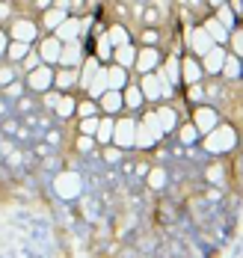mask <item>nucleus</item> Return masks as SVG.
<instances>
[{"label": "nucleus", "instance_id": "obj_1", "mask_svg": "<svg viewBox=\"0 0 243 258\" xmlns=\"http://www.w3.org/2000/svg\"><path fill=\"white\" fill-rule=\"evenodd\" d=\"M237 143H240V131L234 128V125H228L225 119H222L214 131H208V134L199 140V146H202L208 155H214V157L234 152V149H237Z\"/></svg>", "mask_w": 243, "mask_h": 258}, {"label": "nucleus", "instance_id": "obj_2", "mask_svg": "<svg viewBox=\"0 0 243 258\" xmlns=\"http://www.w3.org/2000/svg\"><path fill=\"white\" fill-rule=\"evenodd\" d=\"M134 83L139 86V92H142L145 104H160V101H172V98H175V86L163 78L160 69L151 72V75H136Z\"/></svg>", "mask_w": 243, "mask_h": 258}, {"label": "nucleus", "instance_id": "obj_3", "mask_svg": "<svg viewBox=\"0 0 243 258\" xmlns=\"http://www.w3.org/2000/svg\"><path fill=\"white\" fill-rule=\"evenodd\" d=\"M134 128H136L134 113H119L116 122H113V143L110 146H116L122 152H131L134 149Z\"/></svg>", "mask_w": 243, "mask_h": 258}, {"label": "nucleus", "instance_id": "obj_4", "mask_svg": "<svg viewBox=\"0 0 243 258\" xmlns=\"http://www.w3.org/2000/svg\"><path fill=\"white\" fill-rule=\"evenodd\" d=\"M6 33H9V39H15V42H27V45H36L39 36H42V30H39V24H36V18H30V15H15V18L6 24Z\"/></svg>", "mask_w": 243, "mask_h": 258}, {"label": "nucleus", "instance_id": "obj_5", "mask_svg": "<svg viewBox=\"0 0 243 258\" xmlns=\"http://www.w3.org/2000/svg\"><path fill=\"white\" fill-rule=\"evenodd\" d=\"M54 190L59 199H68V202H74L77 196L83 193V178L77 169H62V172H56L54 178Z\"/></svg>", "mask_w": 243, "mask_h": 258}, {"label": "nucleus", "instance_id": "obj_6", "mask_svg": "<svg viewBox=\"0 0 243 258\" xmlns=\"http://www.w3.org/2000/svg\"><path fill=\"white\" fill-rule=\"evenodd\" d=\"M54 69L56 66H45V62H39L33 72L24 75V89L33 92V95H42V92H48V89H54Z\"/></svg>", "mask_w": 243, "mask_h": 258}, {"label": "nucleus", "instance_id": "obj_7", "mask_svg": "<svg viewBox=\"0 0 243 258\" xmlns=\"http://www.w3.org/2000/svg\"><path fill=\"white\" fill-rule=\"evenodd\" d=\"M190 122L196 125V131L205 137L208 131H214L219 122H222V113H219V107L216 104H199V107H193V113H190Z\"/></svg>", "mask_w": 243, "mask_h": 258}, {"label": "nucleus", "instance_id": "obj_8", "mask_svg": "<svg viewBox=\"0 0 243 258\" xmlns=\"http://www.w3.org/2000/svg\"><path fill=\"white\" fill-rule=\"evenodd\" d=\"M163 53L160 48H139L136 45V59H134V69H131V75H151V72H157L163 62Z\"/></svg>", "mask_w": 243, "mask_h": 258}, {"label": "nucleus", "instance_id": "obj_9", "mask_svg": "<svg viewBox=\"0 0 243 258\" xmlns=\"http://www.w3.org/2000/svg\"><path fill=\"white\" fill-rule=\"evenodd\" d=\"M181 36H184V42H187V48H190L187 53H193V56H205V53L214 48L211 36H208V33L202 30V24H193L190 30H184Z\"/></svg>", "mask_w": 243, "mask_h": 258}, {"label": "nucleus", "instance_id": "obj_10", "mask_svg": "<svg viewBox=\"0 0 243 258\" xmlns=\"http://www.w3.org/2000/svg\"><path fill=\"white\" fill-rule=\"evenodd\" d=\"M154 116H157V122H160L163 137H172L175 128H178V122H181V113H178V107H175L172 101L154 104Z\"/></svg>", "mask_w": 243, "mask_h": 258}, {"label": "nucleus", "instance_id": "obj_11", "mask_svg": "<svg viewBox=\"0 0 243 258\" xmlns=\"http://www.w3.org/2000/svg\"><path fill=\"white\" fill-rule=\"evenodd\" d=\"M33 48H36L39 59H42L45 66H56V62H59V51H62V42L56 39L54 33H48V36H39V42H36Z\"/></svg>", "mask_w": 243, "mask_h": 258}, {"label": "nucleus", "instance_id": "obj_12", "mask_svg": "<svg viewBox=\"0 0 243 258\" xmlns=\"http://www.w3.org/2000/svg\"><path fill=\"white\" fill-rule=\"evenodd\" d=\"M205 80V72H202V62L199 56L193 53H181V86H193V83H202Z\"/></svg>", "mask_w": 243, "mask_h": 258}, {"label": "nucleus", "instance_id": "obj_13", "mask_svg": "<svg viewBox=\"0 0 243 258\" xmlns=\"http://www.w3.org/2000/svg\"><path fill=\"white\" fill-rule=\"evenodd\" d=\"M83 56H86V48H83L80 39H74V42H62V51H59V62H56V66L77 69V66L83 62Z\"/></svg>", "mask_w": 243, "mask_h": 258}, {"label": "nucleus", "instance_id": "obj_14", "mask_svg": "<svg viewBox=\"0 0 243 258\" xmlns=\"http://www.w3.org/2000/svg\"><path fill=\"white\" fill-rule=\"evenodd\" d=\"M225 53H228V51H225L222 45H214L205 56H199L205 78H219V69H222V62H225Z\"/></svg>", "mask_w": 243, "mask_h": 258}, {"label": "nucleus", "instance_id": "obj_15", "mask_svg": "<svg viewBox=\"0 0 243 258\" xmlns=\"http://www.w3.org/2000/svg\"><path fill=\"white\" fill-rule=\"evenodd\" d=\"M157 143H163L160 137L154 134V131L148 128L145 122H139L136 119V128H134V149H139V152H154L157 149Z\"/></svg>", "mask_w": 243, "mask_h": 258}, {"label": "nucleus", "instance_id": "obj_16", "mask_svg": "<svg viewBox=\"0 0 243 258\" xmlns=\"http://www.w3.org/2000/svg\"><path fill=\"white\" fill-rule=\"evenodd\" d=\"M54 89L59 92V95H65V92H77V69L56 66L54 69Z\"/></svg>", "mask_w": 243, "mask_h": 258}, {"label": "nucleus", "instance_id": "obj_17", "mask_svg": "<svg viewBox=\"0 0 243 258\" xmlns=\"http://www.w3.org/2000/svg\"><path fill=\"white\" fill-rule=\"evenodd\" d=\"M65 18H68V12H62V9L51 6V9H45V12L36 15V24H39V30H42V36H48V33H56V27L62 24Z\"/></svg>", "mask_w": 243, "mask_h": 258}, {"label": "nucleus", "instance_id": "obj_18", "mask_svg": "<svg viewBox=\"0 0 243 258\" xmlns=\"http://www.w3.org/2000/svg\"><path fill=\"white\" fill-rule=\"evenodd\" d=\"M104 36H107V42L113 45V48H119V45H128V42H134V30L128 27V21H113V24H107Z\"/></svg>", "mask_w": 243, "mask_h": 258}, {"label": "nucleus", "instance_id": "obj_19", "mask_svg": "<svg viewBox=\"0 0 243 258\" xmlns=\"http://www.w3.org/2000/svg\"><path fill=\"white\" fill-rule=\"evenodd\" d=\"M122 104H125V113H142L148 104H145V98H142V92H139V86H136L134 80L122 89Z\"/></svg>", "mask_w": 243, "mask_h": 258}, {"label": "nucleus", "instance_id": "obj_20", "mask_svg": "<svg viewBox=\"0 0 243 258\" xmlns=\"http://www.w3.org/2000/svg\"><path fill=\"white\" fill-rule=\"evenodd\" d=\"M160 72H163V78L169 80L175 89L181 86V53H163V62H160Z\"/></svg>", "mask_w": 243, "mask_h": 258}, {"label": "nucleus", "instance_id": "obj_21", "mask_svg": "<svg viewBox=\"0 0 243 258\" xmlns=\"http://www.w3.org/2000/svg\"><path fill=\"white\" fill-rule=\"evenodd\" d=\"M98 113H101V116H119V113H125L122 92H119V89H107V92L98 98Z\"/></svg>", "mask_w": 243, "mask_h": 258}, {"label": "nucleus", "instance_id": "obj_22", "mask_svg": "<svg viewBox=\"0 0 243 258\" xmlns=\"http://www.w3.org/2000/svg\"><path fill=\"white\" fill-rule=\"evenodd\" d=\"M104 75H107V89H119V92L134 80V75H131L128 69H122V66H116V62L104 66Z\"/></svg>", "mask_w": 243, "mask_h": 258}, {"label": "nucleus", "instance_id": "obj_23", "mask_svg": "<svg viewBox=\"0 0 243 258\" xmlns=\"http://www.w3.org/2000/svg\"><path fill=\"white\" fill-rule=\"evenodd\" d=\"M54 116H56V122L74 119V116H77V95H74V92L59 95V101H56V107H54Z\"/></svg>", "mask_w": 243, "mask_h": 258}, {"label": "nucleus", "instance_id": "obj_24", "mask_svg": "<svg viewBox=\"0 0 243 258\" xmlns=\"http://www.w3.org/2000/svg\"><path fill=\"white\" fill-rule=\"evenodd\" d=\"M184 149H190V146H199V140H202V134L196 131V125L190 122V119H181L178 122V128H175V134H172Z\"/></svg>", "mask_w": 243, "mask_h": 258}, {"label": "nucleus", "instance_id": "obj_25", "mask_svg": "<svg viewBox=\"0 0 243 258\" xmlns=\"http://www.w3.org/2000/svg\"><path fill=\"white\" fill-rule=\"evenodd\" d=\"M134 42L139 48H160L163 30L160 27H139V33H134Z\"/></svg>", "mask_w": 243, "mask_h": 258}, {"label": "nucleus", "instance_id": "obj_26", "mask_svg": "<svg viewBox=\"0 0 243 258\" xmlns=\"http://www.w3.org/2000/svg\"><path fill=\"white\" fill-rule=\"evenodd\" d=\"M54 36L59 42H74V39H80V15H68L62 24L56 27Z\"/></svg>", "mask_w": 243, "mask_h": 258}, {"label": "nucleus", "instance_id": "obj_27", "mask_svg": "<svg viewBox=\"0 0 243 258\" xmlns=\"http://www.w3.org/2000/svg\"><path fill=\"white\" fill-rule=\"evenodd\" d=\"M199 24H202V30H205L208 36H211V42H214V45H222V48H225V39H228V30H225V27L219 24V21H216L214 15H205V18H202Z\"/></svg>", "mask_w": 243, "mask_h": 258}, {"label": "nucleus", "instance_id": "obj_28", "mask_svg": "<svg viewBox=\"0 0 243 258\" xmlns=\"http://www.w3.org/2000/svg\"><path fill=\"white\" fill-rule=\"evenodd\" d=\"M134 59H136V42H128V45H119L113 48V62L122 66V69H134Z\"/></svg>", "mask_w": 243, "mask_h": 258}, {"label": "nucleus", "instance_id": "obj_29", "mask_svg": "<svg viewBox=\"0 0 243 258\" xmlns=\"http://www.w3.org/2000/svg\"><path fill=\"white\" fill-rule=\"evenodd\" d=\"M113 122H116V116H101L98 119V128H95V146L98 149L113 143Z\"/></svg>", "mask_w": 243, "mask_h": 258}, {"label": "nucleus", "instance_id": "obj_30", "mask_svg": "<svg viewBox=\"0 0 243 258\" xmlns=\"http://www.w3.org/2000/svg\"><path fill=\"white\" fill-rule=\"evenodd\" d=\"M219 80H240V56H234V53H225V62H222V69H219Z\"/></svg>", "mask_w": 243, "mask_h": 258}, {"label": "nucleus", "instance_id": "obj_31", "mask_svg": "<svg viewBox=\"0 0 243 258\" xmlns=\"http://www.w3.org/2000/svg\"><path fill=\"white\" fill-rule=\"evenodd\" d=\"M145 184H148V190H157V193H160L163 187L169 184V172H166V166H148V172H145Z\"/></svg>", "mask_w": 243, "mask_h": 258}, {"label": "nucleus", "instance_id": "obj_32", "mask_svg": "<svg viewBox=\"0 0 243 258\" xmlns=\"http://www.w3.org/2000/svg\"><path fill=\"white\" fill-rule=\"evenodd\" d=\"M30 51H33V45L9 39V48H6V56H3V59H6V62H15V66H18V62H21V59H24V56H27Z\"/></svg>", "mask_w": 243, "mask_h": 258}, {"label": "nucleus", "instance_id": "obj_33", "mask_svg": "<svg viewBox=\"0 0 243 258\" xmlns=\"http://www.w3.org/2000/svg\"><path fill=\"white\" fill-rule=\"evenodd\" d=\"M104 92H107V75H104V66H101V72H98V75L92 78L89 89H86L83 95H86V98H95V101H98V98H101Z\"/></svg>", "mask_w": 243, "mask_h": 258}, {"label": "nucleus", "instance_id": "obj_34", "mask_svg": "<svg viewBox=\"0 0 243 258\" xmlns=\"http://www.w3.org/2000/svg\"><path fill=\"white\" fill-rule=\"evenodd\" d=\"M211 15H214V18H216V21H219L222 27H225V30H234V27L240 24V21H237V15H234V12L228 9V3H222V6H216V9L211 12Z\"/></svg>", "mask_w": 243, "mask_h": 258}, {"label": "nucleus", "instance_id": "obj_35", "mask_svg": "<svg viewBox=\"0 0 243 258\" xmlns=\"http://www.w3.org/2000/svg\"><path fill=\"white\" fill-rule=\"evenodd\" d=\"M225 51L234 53V56H243V27L237 24L234 30H228V39H225Z\"/></svg>", "mask_w": 243, "mask_h": 258}, {"label": "nucleus", "instance_id": "obj_36", "mask_svg": "<svg viewBox=\"0 0 243 258\" xmlns=\"http://www.w3.org/2000/svg\"><path fill=\"white\" fill-rule=\"evenodd\" d=\"M163 21V12L157 9V6H142V12H139V27H160Z\"/></svg>", "mask_w": 243, "mask_h": 258}, {"label": "nucleus", "instance_id": "obj_37", "mask_svg": "<svg viewBox=\"0 0 243 258\" xmlns=\"http://www.w3.org/2000/svg\"><path fill=\"white\" fill-rule=\"evenodd\" d=\"M187 89V104H193V107H199V104H208V89H205V80L202 83H193V86H184Z\"/></svg>", "mask_w": 243, "mask_h": 258}, {"label": "nucleus", "instance_id": "obj_38", "mask_svg": "<svg viewBox=\"0 0 243 258\" xmlns=\"http://www.w3.org/2000/svg\"><path fill=\"white\" fill-rule=\"evenodd\" d=\"M21 78V72H18V66L15 62H6V59H0V89L3 86H9L12 80Z\"/></svg>", "mask_w": 243, "mask_h": 258}, {"label": "nucleus", "instance_id": "obj_39", "mask_svg": "<svg viewBox=\"0 0 243 258\" xmlns=\"http://www.w3.org/2000/svg\"><path fill=\"white\" fill-rule=\"evenodd\" d=\"M83 116H98V101L86 98V95H77V116L74 119H83Z\"/></svg>", "mask_w": 243, "mask_h": 258}, {"label": "nucleus", "instance_id": "obj_40", "mask_svg": "<svg viewBox=\"0 0 243 258\" xmlns=\"http://www.w3.org/2000/svg\"><path fill=\"white\" fill-rule=\"evenodd\" d=\"M98 119H101V113H98V116H83V119H77V134H83V137H92V140H95Z\"/></svg>", "mask_w": 243, "mask_h": 258}, {"label": "nucleus", "instance_id": "obj_41", "mask_svg": "<svg viewBox=\"0 0 243 258\" xmlns=\"http://www.w3.org/2000/svg\"><path fill=\"white\" fill-rule=\"evenodd\" d=\"M0 92H3V95H6V98H12V101H18V98H21V95H24V92H27V89H24V80L18 78V80H12V83H9V86H3V89H0Z\"/></svg>", "mask_w": 243, "mask_h": 258}, {"label": "nucleus", "instance_id": "obj_42", "mask_svg": "<svg viewBox=\"0 0 243 258\" xmlns=\"http://www.w3.org/2000/svg\"><path fill=\"white\" fill-rule=\"evenodd\" d=\"M39 62H42V59H39V53H36V48H33V51H30L27 56H24V59L18 62V72H21V78H24L27 72H33V69H36Z\"/></svg>", "mask_w": 243, "mask_h": 258}, {"label": "nucleus", "instance_id": "obj_43", "mask_svg": "<svg viewBox=\"0 0 243 258\" xmlns=\"http://www.w3.org/2000/svg\"><path fill=\"white\" fill-rule=\"evenodd\" d=\"M74 152H80V155H92V152H95V140L77 134V140H74Z\"/></svg>", "mask_w": 243, "mask_h": 258}, {"label": "nucleus", "instance_id": "obj_44", "mask_svg": "<svg viewBox=\"0 0 243 258\" xmlns=\"http://www.w3.org/2000/svg\"><path fill=\"white\" fill-rule=\"evenodd\" d=\"M15 18V3L12 0H0V27H6Z\"/></svg>", "mask_w": 243, "mask_h": 258}, {"label": "nucleus", "instance_id": "obj_45", "mask_svg": "<svg viewBox=\"0 0 243 258\" xmlns=\"http://www.w3.org/2000/svg\"><path fill=\"white\" fill-rule=\"evenodd\" d=\"M101 155H104V163L113 166V163H119V160H122L125 152H122V149H116V146H101Z\"/></svg>", "mask_w": 243, "mask_h": 258}, {"label": "nucleus", "instance_id": "obj_46", "mask_svg": "<svg viewBox=\"0 0 243 258\" xmlns=\"http://www.w3.org/2000/svg\"><path fill=\"white\" fill-rule=\"evenodd\" d=\"M92 9V3H86V0H68V15H86Z\"/></svg>", "mask_w": 243, "mask_h": 258}, {"label": "nucleus", "instance_id": "obj_47", "mask_svg": "<svg viewBox=\"0 0 243 258\" xmlns=\"http://www.w3.org/2000/svg\"><path fill=\"white\" fill-rule=\"evenodd\" d=\"M39 98H42V107H45V110H54L56 101H59V92H56V89H48V92H42Z\"/></svg>", "mask_w": 243, "mask_h": 258}, {"label": "nucleus", "instance_id": "obj_48", "mask_svg": "<svg viewBox=\"0 0 243 258\" xmlns=\"http://www.w3.org/2000/svg\"><path fill=\"white\" fill-rule=\"evenodd\" d=\"M222 175H225V172H222V166H211V169L205 172V178L214 181V184H222Z\"/></svg>", "mask_w": 243, "mask_h": 258}, {"label": "nucleus", "instance_id": "obj_49", "mask_svg": "<svg viewBox=\"0 0 243 258\" xmlns=\"http://www.w3.org/2000/svg\"><path fill=\"white\" fill-rule=\"evenodd\" d=\"M30 6H33V12L39 15V12H45V9H51V6H54V0H30Z\"/></svg>", "mask_w": 243, "mask_h": 258}, {"label": "nucleus", "instance_id": "obj_50", "mask_svg": "<svg viewBox=\"0 0 243 258\" xmlns=\"http://www.w3.org/2000/svg\"><path fill=\"white\" fill-rule=\"evenodd\" d=\"M6 48H9V33H6V27H0V59L6 56Z\"/></svg>", "mask_w": 243, "mask_h": 258}, {"label": "nucleus", "instance_id": "obj_51", "mask_svg": "<svg viewBox=\"0 0 243 258\" xmlns=\"http://www.w3.org/2000/svg\"><path fill=\"white\" fill-rule=\"evenodd\" d=\"M33 107H36L33 98H27V95H21V98H18V113H30Z\"/></svg>", "mask_w": 243, "mask_h": 258}, {"label": "nucleus", "instance_id": "obj_52", "mask_svg": "<svg viewBox=\"0 0 243 258\" xmlns=\"http://www.w3.org/2000/svg\"><path fill=\"white\" fill-rule=\"evenodd\" d=\"M3 134H18V122H3Z\"/></svg>", "mask_w": 243, "mask_h": 258}, {"label": "nucleus", "instance_id": "obj_53", "mask_svg": "<svg viewBox=\"0 0 243 258\" xmlns=\"http://www.w3.org/2000/svg\"><path fill=\"white\" fill-rule=\"evenodd\" d=\"M45 140H48V143H51V146H56V143H59V131H51V134H48V137H45Z\"/></svg>", "mask_w": 243, "mask_h": 258}, {"label": "nucleus", "instance_id": "obj_54", "mask_svg": "<svg viewBox=\"0 0 243 258\" xmlns=\"http://www.w3.org/2000/svg\"><path fill=\"white\" fill-rule=\"evenodd\" d=\"M222 3H225V0H205V6H208V9H211V12H214L216 6H222Z\"/></svg>", "mask_w": 243, "mask_h": 258}, {"label": "nucleus", "instance_id": "obj_55", "mask_svg": "<svg viewBox=\"0 0 243 258\" xmlns=\"http://www.w3.org/2000/svg\"><path fill=\"white\" fill-rule=\"evenodd\" d=\"M134 3H139V6H148V3H151V0H134Z\"/></svg>", "mask_w": 243, "mask_h": 258}]
</instances>
